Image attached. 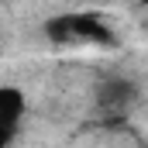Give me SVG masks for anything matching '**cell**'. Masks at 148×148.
Listing matches in <instances>:
<instances>
[{
  "label": "cell",
  "instance_id": "obj_1",
  "mask_svg": "<svg viewBox=\"0 0 148 148\" xmlns=\"http://www.w3.org/2000/svg\"><path fill=\"white\" fill-rule=\"evenodd\" d=\"M48 35L59 41H110V28H103L93 14H69L52 21Z\"/></svg>",
  "mask_w": 148,
  "mask_h": 148
},
{
  "label": "cell",
  "instance_id": "obj_2",
  "mask_svg": "<svg viewBox=\"0 0 148 148\" xmlns=\"http://www.w3.org/2000/svg\"><path fill=\"white\" fill-rule=\"evenodd\" d=\"M131 100H134V83L131 79H121V76L103 79L100 90H97V103L103 110H124Z\"/></svg>",
  "mask_w": 148,
  "mask_h": 148
},
{
  "label": "cell",
  "instance_id": "obj_3",
  "mask_svg": "<svg viewBox=\"0 0 148 148\" xmlns=\"http://www.w3.org/2000/svg\"><path fill=\"white\" fill-rule=\"evenodd\" d=\"M28 114V100L17 86H0V127L3 131H17L21 117Z\"/></svg>",
  "mask_w": 148,
  "mask_h": 148
}]
</instances>
